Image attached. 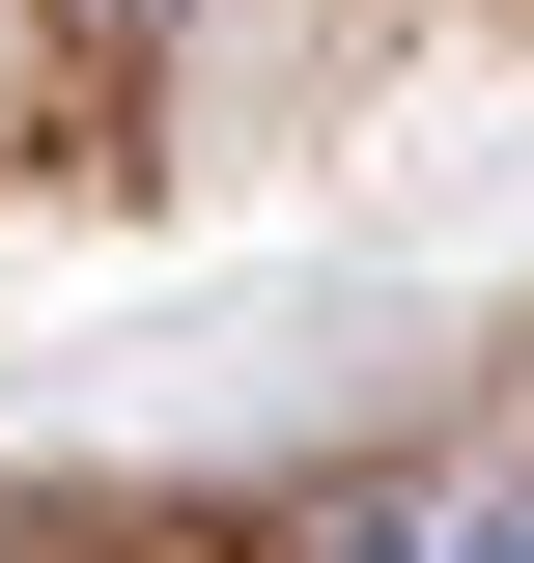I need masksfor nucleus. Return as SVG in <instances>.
<instances>
[{"instance_id": "f257e3e1", "label": "nucleus", "mask_w": 534, "mask_h": 563, "mask_svg": "<svg viewBox=\"0 0 534 563\" xmlns=\"http://www.w3.org/2000/svg\"><path fill=\"white\" fill-rule=\"evenodd\" d=\"M366 563H534V507H394Z\"/></svg>"}]
</instances>
